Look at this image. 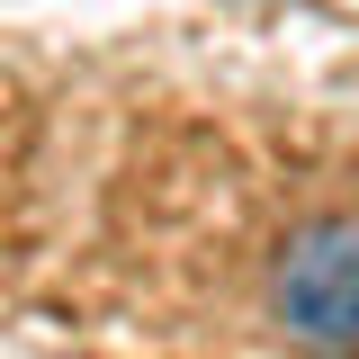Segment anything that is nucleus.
I'll return each mask as SVG.
<instances>
[{
  "instance_id": "1",
  "label": "nucleus",
  "mask_w": 359,
  "mask_h": 359,
  "mask_svg": "<svg viewBox=\"0 0 359 359\" xmlns=\"http://www.w3.org/2000/svg\"><path fill=\"white\" fill-rule=\"evenodd\" d=\"M269 314L306 351H359V216L287 224L269 261Z\"/></svg>"
}]
</instances>
